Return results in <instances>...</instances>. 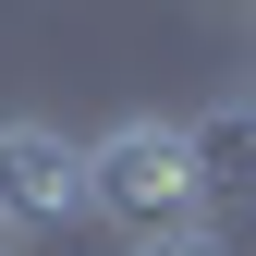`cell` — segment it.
Listing matches in <instances>:
<instances>
[{
    "label": "cell",
    "mask_w": 256,
    "mask_h": 256,
    "mask_svg": "<svg viewBox=\"0 0 256 256\" xmlns=\"http://www.w3.org/2000/svg\"><path fill=\"white\" fill-rule=\"evenodd\" d=\"M86 183H98V220L122 244H171V232H208V171H196V122H110V134H86Z\"/></svg>",
    "instance_id": "cell-1"
},
{
    "label": "cell",
    "mask_w": 256,
    "mask_h": 256,
    "mask_svg": "<svg viewBox=\"0 0 256 256\" xmlns=\"http://www.w3.org/2000/svg\"><path fill=\"white\" fill-rule=\"evenodd\" d=\"M74 232H110L98 183H86V134L0 122V256H61Z\"/></svg>",
    "instance_id": "cell-2"
},
{
    "label": "cell",
    "mask_w": 256,
    "mask_h": 256,
    "mask_svg": "<svg viewBox=\"0 0 256 256\" xmlns=\"http://www.w3.org/2000/svg\"><path fill=\"white\" fill-rule=\"evenodd\" d=\"M196 171H208V196H256V98L196 122Z\"/></svg>",
    "instance_id": "cell-3"
},
{
    "label": "cell",
    "mask_w": 256,
    "mask_h": 256,
    "mask_svg": "<svg viewBox=\"0 0 256 256\" xmlns=\"http://www.w3.org/2000/svg\"><path fill=\"white\" fill-rule=\"evenodd\" d=\"M134 256H220V232H171V244H134Z\"/></svg>",
    "instance_id": "cell-4"
}]
</instances>
